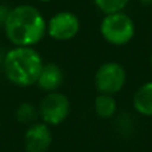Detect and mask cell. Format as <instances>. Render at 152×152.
<instances>
[{
  "label": "cell",
  "mask_w": 152,
  "mask_h": 152,
  "mask_svg": "<svg viewBox=\"0 0 152 152\" xmlns=\"http://www.w3.org/2000/svg\"><path fill=\"white\" fill-rule=\"evenodd\" d=\"M5 36L15 47H34L47 34V21L39 10L29 4L11 8L4 26Z\"/></svg>",
  "instance_id": "cell-1"
},
{
  "label": "cell",
  "mask_w": 152,
  "mask_h": 152,
  "mask_svg": "<svg viewBox=\"0 0 152 152\" xmlns=\"http://www.w3.org/2000/svg\"><path fill=\"white\" fill-rule=\"evenodd\" d=\"M43 66L40 53L32 47H13L5 52L3 60L5 77L19 87L36 84Z\"/></svg>",
  "instance_id": "cell-2"
},
{
  "label": "cell",
  "mask_w": 152,
  "mask_h": 152,
  "mask_svg": "<svg viewBox=\"0 0 152 152\" xmlns=\"http://www.w3.org/2000/svg\"><path fill=\"white\" fill-rule=\"evenodd\" d=\"M135 23L126 12L108 13L100 23V35L112 45H126L135 36Z\"/></svg>",
  "instance_id": "cell-3"
},
{
  "label": "cell",
  "mask_w": 152,
  "mask_h": 152,
  "mask_svg": "<svg viewBox=\"0 0 152 152\" xmlns=\"http://www.w3.org/2000/svg\"><path fill=\"white\" fill-rule=\"evenodd\" d=\"M95 88L99 94L115 95L123 89L127 83V72L121 64L116 61H107L102 64L95 72Z\"/></svg>",
  "instance_id": "cell-4"
},
{
  "label": "cell",
  "mask_w": 152,
  "mask_h": 152,
  "mask_svg": "<svg viewBox=\"0 0 152 152\" xmlns=\"http://www.w3.org/2000/svg\"><path fill=\"white\" fill-rule=\"evenodd\" d=\"M39 118L47 126H59L69 115L71 104L68 97L58 91L48 92L39 105Z\"/></svg>",
  "instance_id": "cell-5"
},
{
  "label": "cell",
  "mask_w": 152,
  "mask_h": 152,
  "mask_svg": "<svg viewBox=\"0 0 152 152\" xmlns=\"http://www.w3.org/2000/svg\"><path fill=\"white\" fill-rule=\"evenodd\" d=\"M80 31V20L72 12L61 11L48 20L47 34L58 42H68Z\"/></svg>",
  "instance_id": "cell-6"
},
{
  "label": "cell",
  "mask_w": 152,
  "mask_h": 152,
  "mask_svg": "<svg viewBox=\"0 0 152 152\" xmlns=\"http://www.w3.org/2000/svg\"><path fill=\"white\" fill-rule=\"evenodd\" d=\"M52 144V132L45 123H34L24 135V148L27 152H47Z\"/></svg>",
  "instance_id": "cell-7"
},
{
  "label": "cell",
  "mask_w": 152,
  "mask_h": 152,
  "mask_svg": "<svg viewBox=\"0 0 152 152\" xmlns=\"http://www.w3.org/2000/svg\"><path fill=\"white\" fill-rule=\"evenodd\" d=\"M64 81L63 69L55 63L44 64L37 77V87L44 92H53L58 91Z\"/></svg>",
  "instance_id": "cell-8"
},
{
  "label": "cell",
  "mask_w": 152,
  "mask_h": 152,
  "mask_svg": "<svg viewBox=\"0 0 152 152\" xmlns=\"http://www.w3.org/2000/svg\"><path fill=\"white\" fill-rule=\"evenodd\" d=\"M135 111L143 116L152 118V81L144 83L136 89L132 99Z\"/></svg>",
  "instance_id": "cell-9"
},
{
  "label": "cell",
  "mask_w": 152,
  "mask_h": 152,
  "mask_svg": "<svg viewBox=\"0 0 152 152\" xmlns=\"http://www.w3.org/2000/svg\"><path fill=\"white\" fill-rule=\"evenodd\" d=\"M95 113L100 119H111L118 111V103H116L113 95L99 94L95 99Z\"/></svg>",
  "instance_id": "cell-10"
},
{
  "label": "cell",
  "mask_w": 152,
  "mask_h": 152,
  "mask_svg": "<svg viewBox=\"0 0 152 152\" xmlns=\"http://www.w3.org/2000/svg\"><path fill=\"white\" fill-rule=\"evenodd\" d=\"M15 118L21 124H31L36 123L39 118V110L31 103H21L15 111Z\"/></svg>",
  "instance_id": "cell-11"
},
{
  "label": "cell",
  "mask_w": 152,
  "mask_h": 152,
  "mask_svg": "<svg viewBox=\"0 0 152 152\" xmlns=\"http://www.w3.org/2000/svg\"><path fill=\"white\" fill-rule=\"evenodd\" d=\"M131 0H94L95 5L99 11L103 13L108 15V13L113 12H120L128 5Z\"/></svg>",
  "instance_id": "cell-12"
},
{
  "label": "cell",
  "mask_w": 152,
  "mask_h": 152,
  "mask_svg": "<svg viewBox=\"0 0 152 152\" xmlns=\"http://www.w3.org/2000/svg\"><path fill=\"white\" fill-rule=\"evenodd\" d=\"M10 11H11L10 7H7L4 4H0V26L1 27L5 24V20H7L8 15H10Z\"/></svg>",
  "instance_id": "cell-13"
},
{
  "label": "cell",
  "mask_w": 152,
  "mask_h": 152,
  "mask_svg": "<svg viewBox=\"0 0 152 152\" xmlns=\"http://www.w3.org/2000/svg\"><path fill=\"white\" fill-rule=\"evenodd\" d=\"M137 1H139L142 5H145V7H148V5H152V0H137Z\"/></svg>",
  "instance_id": "cell-14"
},
{
  "label": "cell",
  "mask_w": 152,
  "mask_h": 152,
  "mask_svg": "<svg viewBox=\"0 0 152 152\" xmlns=\"http://www.w3.org/2000/svg\"><path fill=\"white\" fill-rule=\"evenodd\" d=\"M39 1H42V3H48V1H51V0H39Z\"/></svg>",
  "instance_id": "cell-15"
},
{
  "label": "cell",
  "mask_w": 152,
  "mask_h": 152,
  "mask_svg": "<svg viewBox=\"0 0 152 152\" xmlns=\"http://www.w3.org/2000/svg\"><path fill=\"white\" fill-rule=\"evenodd\" d=\"M150 61H151V67H152V53H151V59H150Z\"/></svg>",
  "instance_id": "cell-16"
},
{
  "label": "cell",
  "mask_w": 152,
  "mask_h": 152,
  "mask_svg": "<svg viewBox=\"0 0 152 152\" xmlns=\"http://www.w3.org/2000/svg\"><path fill=\"white\" fill-rule=\"evenodd\" d=\"M0 126H1V121H0Z\"/></svg>",
  "instance_id": "cell-17"
}]
</instances>
